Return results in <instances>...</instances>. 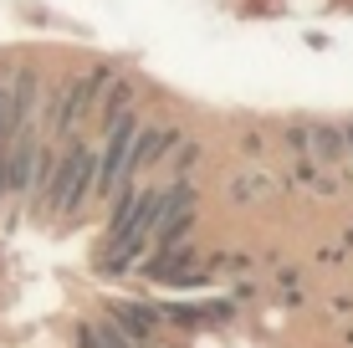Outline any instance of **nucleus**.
Returning <instances> with one entry per match:
<instances>
[{"label": "nucleus", "mask_w": 353, "mask_h": 348, "mask_svg": "<svg viewBox=\"0 0 353 348\" xmlns=\"http://www.w3.org/2000/svg\"><path fill=\"white\" fill-rule=\"evenodd\" d=\"M92 179H97V154L88 143H67V154L52 164V174H46V185H41L46 210L52 215H77L92 195Z\"/></svg>", "instance_id": "1"}, {"label": "nucleus", "mask_w": 353, "mask_h": 348, "mask_svg": "<svg viewBox=\"0 0 353 348\" xmlns=\"http://www.w3.org/2000/svg\"><path fill=\"white\" fill-rule=\"evenodd\" d=\"M139 134V118L118 113L113 123H108V139H103V159H97V179H92V195H118L123 190V164H128V143Z\"/></svg>", "instance_id": "2"}, {"label": "nucleus", "mask_w": 353, "mask_h": 348, "mask_svg": "<svg viewBox=\"0 0 353 348\" xmlns=\"http://www.w3.org/2000/svg\"><path fill=\"white\" fill-rule=\"evenodd\" d=\"M31 185H36V123L26 118L6 139V190L10 195H26Z\"/></svg>", "instance_id": "3"}, {"label": "nucleus", "mask_w": 353, "mask_h": 348, "mask_svg": "<svg viewBox=\"0 0 353 348\" xmlns=\"http://www.w3.org/2000/svg\"><path fill=\"white\" fill-rule=\"evenodd\" d=\"M103 88H108V72H103V67L72 82L67 98L57 103V113H52V134H72V128H77V118H82V108H92V98H97Z\"/></svg>", "instance_id": "4"}, {"label": "nucleus", "mask_w": 353, "mask_h": 348, "mask_svg": "<svg viewBox=\"0 0 353 348\" xmlns=\"http://www.w3.org/2000/svg\"><path fill=\"white\" fill-rule=\"evenodd\" d=\"M174 128H139V134H133V143H128V164H123V185H128V179L133 174H143V170H149V164L154 159H159V154H169V149H174Z\"/></svg>", "instance_id": "5"}, {"label": "nucleus", "mask_w": 353, "mask_h": 348, "mask_svg": "<svg viewBox=\"0 0 353 348\" xmlns=\"http://www.w3.org/2000/svg\"><path fill=\"white\" fill-rule=\"evenodd\" d=\"M343 154H348V143L338 134V123H307V159L333 170V164H343Z\"/></svg>", "instance_id": "6"}, {"label": "nucleus", "mask_w": 353, "mask_h": 348, "mask_svg": "<svg viewBox=\"0 0 353 348\" xmlns=\"http://www.w3.org/2000/svg\"><path fill=\"white\" fill-rule=\"evenodd\" d=\"M113 323L128 333L133 343H149V338H154V323H159V318H154L143 303H113Z\"/></svg>", "instance_id": "7"}, {"label": "nucleus", "mask_w": 353, "mask_h": 348, "mask_svg": "<svg viewBox=\"0 0 353 348\" xmlns=\"http://www.w3.org/2000/svg\"><path fill=\"white\" fill-rule=\"evenodd\" d=\"M266 190H272V185H266V174H236V179L225 185V195L236 200V205H246V200H261Z\"/></svg>", "instance_id": "8"}, {"label": "nucleus", "mask_w": 353, "mask_h": 348, "mask_svg": "<svg viewBox=\"0 0 353 348\" xmlns=\"http://www.w3.org/2000/svg\"><path fill=\"white\" fill-rule=\"evenodd\" d=\"M154 318H164V323H179V328H200L205 313L200 307H185V303H159V313Z\"/></svg>", "instance_id": "9"}, {"label": "nucleus", "mask_w": 353, "mask_h": 348, "mask_svg": "<svg viewBox=\"0 0 353 348\" xmlns=\"http://www.w3.org/2000/svg\"><path fill=\"white\" fill-rule=\"evenodd\" d=\"M128 108H133V88H128V82H113V88H108V98H103V118L113 123V118L128 113Z\"/></svg>", "instance_id": "10"}, {"label": "nucleus", "mask_w": 353, "mask_h": 348, "mask_svg": "<svg viewBox=\"0 0 353 348\" xmlns=\"http://www.w3.org/2000/svg\"><path fill=\"white\" fill-rule=\"evenodd\" d=\"M92 333H97V343H103V348H133V338H128L123 328H118L113 318H103V323H97Z\"/></svg>", "instance_id": "11"}, {"label": "nucleus", "mask_w": 353, "mask_h": 348, "mask_svg": "<svg viewBox=\"0 0 353 348\" xmlns=\"http://www.w3.org/2000/svg\"><path fill=\"white\" fill-rule=\"evenodd\" d=\"M282 143H287V154H292V159H307V123H287Z\"/></svg>", "instance_id": "12"}, {"label": "nucleus", "mask_w": 353, "mask_h": 348, "mask_svg": "<svg viewBox=\"0 0 353 348\" xmlns=\"http://www.w3.org/2000/svg\"><path fill=\"white\" fill-rule=\"evenodd\" d=\"M77 348H103V343H97V333L88 328V323H82V328H77Z\"/></svg>", "instance_id": "13"}, {"label": "nucleus", "mask_w": 353, "mask_h": 348, "mask_svg": "<svg viewBox=\"0 0 353 348\" xmlns=\"http://www.w3.org/2000/svg\"><path fill=\"white\" fill-rule=\"evenodd\" d=\"M241 154H261V134H246V139H241Z\"/></svg>", "instance_id": "14"}, {"label": "nucleus", "mask_w": 353, "mask_h": 348, "mask_svg": "<svg viewBox=\"0 0 353 348\" xmlns=\"http://www.w3.org/2000/svg\"><path fill=\"white\" fill-rule=\"evenodd\" d=\"M327 307H333V313H353V297H333Z\"/></svg>", "instance_id": "15"}, {"label": "nucleus", "mask_w": 353, "mask_h": 348, "mask_svg": "<svg viewBox=\"0 0 353 348\" xmlns=\"http://www.w3.org/2000/svg\"><path fill=\"white\" fill-rule=\"evenodd\" d=\"M338 134H343V143L353 149V118H343V123H338Z\"/></svg>", "instance_id": "16"}]
</instances>
